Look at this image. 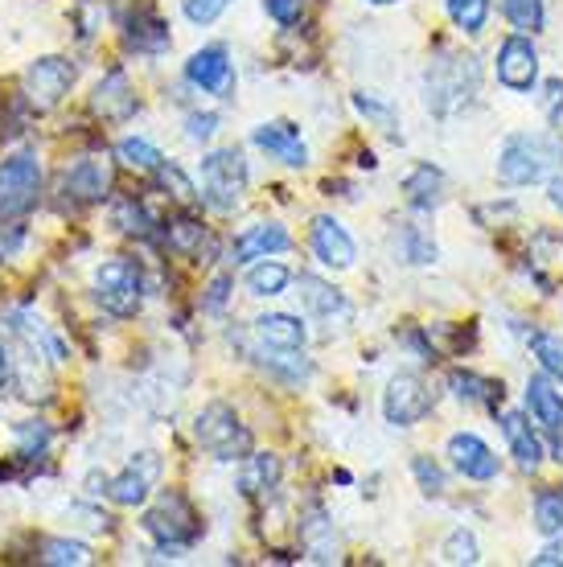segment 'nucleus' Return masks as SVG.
Returning a JSON list of instances; mask_svg holds the SVG:
<instances>
[{"instance_id":"nucleus-34","label":"nucleus","mask_w":563,"mask_h":567,"mask_svg":"<svg viewBox=\"0 0 563 567\" xmlns=\"http://www.w3.org/2000/svg\"><path fill=\"white\" fill-rule=\"evenodd\" d=\"M531 354L539 358V367L547 370V374H555V379H563V333H535L531 338Z\"/></svg>"},{"instance_id":"nucleus-16","label":"nucleus","mask_w":563,"mask_h":567,"mask_svg":"<svg viewBox=\"0 0 563 567\" xmlns=\"http://www.w3.org/2000/svg\"><path fill=\"white\" fill-rule=\"evenodd\" d=\"M136 91H132V83H127L124 71H108L103 79H99L95 95H91V112L99 115V120H112V124H120V120H127V115H136Z\"/></svg>"},{"instance_id":"nucleus-51","label":"nucleus","mask_w":563,"mask_h":567,"mask_svg":"<svg viewBox=\"0 0 563 567\" xmlns=\"http://www.w3.org/2000/svg\"><path fill=\"white\" fill-rule=\"evenodd\" d=\"M370 4H395V0H370Z\"/></svg>"},{"instance_id":"nucleus-19","label":"nucleus","mask_w":563,"mask_h":567,"mask_svg":"<svg viewBox=\"0 0 563 567\" xmlns=\"http://www.w3.org/2000/svg\"><path fill=\"white\" fill-rule=\"evenodd\" d=\"M526 408L535 415V424H543L551 436H560L563 432V391H555L547 374H535L531 383H526Z\"/></svg>"},{"instance_id":"nucleus-45","label":"nucleus","mask_w":563,"mask_h":567,"mask_svg":"<svg viewBox=\"0 0 563 567\" xmlns=\"http://www.w3.org/2000/svg\"><path fill=\"white\" fill-rule=\"evenodd\" d=\"M543 112H547V120H560V112H563V83H560V79H551V83H547Z\"/></svg>"},{"instance_id":"nucleus-15","label":"nucleus","mask_w":563,"mask_h":567,"mask_svg":"<svg viewBox=\"0 0 563 567\" xmlns=\"http://www.w3.org/2000/svg\"><path fill=\"white\" fill-rule=\"evenodd\" d=\"M449 456H452V468L465 473L469 482H490V477H498V456H493L490 444L481 436H473V432H457V436L449 440Z\"/></svg>"},{"instance_id":"nucleus-23","label":"nucleus","mask_w":563,"mask_h":567,"mask_svg":"<svg viewBox=\"0 0 563 567\" xmlns=\"http://www.w3.org/2000/svg\"><path fill=\"white\" fill-rule=\"evenodd\" d=\"M449 386L457 391L461 403H473V408H490V412H498V403H502V383L481 379V374H473V370H452Z\"/></svg>"},{"instance_id":"nucleus-6","label":"nucleus","mask_w":563,"mask_h":567,"mask_svg":"<svg viewBox=\"0 0 563 567\" xmlns=\"http://www.w3.org/2000/svg\"><path fill=\"white\" fill-rule=\"evenodd\" d=\"M247 189V161L239 148H218L202 161V202L218 214H231Z\"/></svg>"},{"instance_id":"nucleus-26","label":"nucleus","mask_w":563,"mask_h":567,"mask_svg":"<svg viewBox=\"0 0 563 567\" xmlns=\"http://www.w3.org/2000/svg\"><path fill=\"white\" fill-rule=\"evenodd\" d=\"M403 194H408V202L416 210H432L440 202V194H444V173L432 169V165H420V169L403 182Z\"/></svg>"},{"instance_id":"nucleus-5","label":"nucleus","mask_w":563,"mask_h":567,"mask_svg":"<svg viewBox=\"0 0 563 567\" xmlns=\"http://www.w3.org/2000/svg\"><path fill=\"white\" fill-rule=\"evenodd\" d=\"M144 530L153 535L161 547H190L202 539V518H197L194 502L177 489H165L156 497L149 514H144Z\"/></svg>"},{"instance_id":"nucleus-47","label":"nucleus","mask_w":563,"mask_h":567,"mask_svg":"<svg viewBox=\"0 0 563 567\" xmlns=\"http://www.w3.org/2000/svg\"><path fill=\"white\" fill-rule=\"evenodd\" d=\"M535 564H539V567H547V564H563V551H560V547H551V551L535 555Z\"/></svg>"},{"instance_id":"nucleus-40","label":"nucleus","mask_w":563,"mask_h":567,"mask_svg":"<svg viewBox=\"0 0 563 567\" xmlns=\"http://www.w3.org/2000/svg\"><path fill=\"white\" fill-rule=\"evenodd\" d=\"M182 9L194 25H211V21H218V17L231 9V0H185Z\"/></svg>"},{"instance_id":"nucleus-33","label":"nucleus","mask_w":563,"mask_h":567,"mask_svg":"<svg viewBox=\"0 0 563 567\" xmlns=\"http://www.w3.org/2000/svg\"><path fill=\"white\" fill-rule=\"evenodd\" d=\"M502 13L510 17V25L522 33H539L547 13H543V0H502Z\"/></svg>"},{"instance_id":"nucleus-44","label":"nucleus","mask_w":563,"mask_h":567,"mask_svg":"<svg viewBox=\"0 0 563 567\" xmlns=\"http://www.w3.org/2000/svg\"><path fill=\"white\" fill-rule=\"evenodd\" d=\"M354 107H358L362 115H370V120H379V124H387V128H391V112H387L382 103L370 100V95H354Z\"/></svg>"},{"instance_id":"nucleus-1","label":"nucleus","mask_w":563,"mask_h":567,"mask_svg":"<svg viewBox=\"0 0 563 567\" xmlns=\"http://www.w3.org/2000/svg\"><path fill=\"white\" fill-rule=\"evenodd\" d=\"M563 165V141L555 132H531V136H510L498 161V177L506 185H535L547 182Z\"/></svg>"},{"instance_id":"nucleus-2","label":"nucleus","mask_w":563,"mask_h":567,"mask_svg":"<svg viewBox=\"0 0 563 567\" xmlns=\"http://www.w3.org/2000/svg\"><path fill=\"white\" fill-rule=\"evenodd\" d=\"M428 107L437 115H452L478 95V62L461 54H440L428 66Z\"/></svg>"},{"instance_id":"nucleus-22","label":"nucleus","mask_w":563,"mask_h":567,"mask_svg":"<svg viewBox=\"0 0 563 567\" xmlns=\"http://www.w3.org/2000/svg\"><path fill=\"white\" fill-rule=\"evenodd\" d=\"M502 432H506V444H510V453L519 456V465L522 468H539V461H543V444H539V436L531 432L526 415L506 412V415H502Z\"/></svg>"},{"instance_id":"nucleus-41","label":"nucleus","mask_w":563,"mask_h":567,"mask_svg":"<svg viewBox=\"0 0 563 567\" xmlns=\"http://www.w3.org/2000/svg\"><path fill=\"white\" fill-rule=\"evenodd\" d=\"M264 9H268L272 21H280V25H296L300 13H305V0H264Z\"/></svg>"},{"instance_id":"nucleus-3","label":"nucleus","mask_w":563,"mask_h":567,"mask_svg":"<svg viewBox=\"0 0 563 567\" xmlns=\"http://www.w3.org/2000/svg\"><path fill=\"white\" fill-rule=\"evenodd\" d=\"M95 300L112 317H136L144 300V271L136 259L115 256L95 268Z\"/></svg>"},{"instance_id":"nucleus-20","label":"nucleus","mask_w":563,"mask_h":567,"mask_svg":"<svg viewBox=\"0 0 563 567\" xmlns=\"http://www.w3.org/2000/svg\"><path fill=\"white\" fill-rule=\"evenodd\" d=\"M293 247V239H288V230L276 227V223H259V227H247L235 239V259H268L276 256V251H288Z\"/></svg>"},{"instance_id":"nucleus-13","label":"nucleus","mask_w":563,"mask_h":567,"mask_svg":"<svg viewBox=\"0 0 563 567\" xmlns=\"http://www.w3.org/2000/svg\"><path fill=\"white\" fill-rule=\"evenodd\" d=\"M498 79H502V86H510V91H531V86H535L539 54L526 33H514V38L502 42V50H498Z\"/></svg>"},{"instance_id":"nucleus-42","label":"nucleus","mask_w":563,"mask_h":567,"mask_svg":"<svg viewBox=\"0 0 563 567\" xmlns=\"http://www.w3.org/2000/svg\"><path fill=\"white\" fill-rule=\"evenodd\" d=\"M416 477H420L423 494H440V489H444V473H440V465L428 461V456H416Z\"/></svg>"},{"instance_id":"nucleus-24","label":"nucleus","mask_w":563,"mask_h":567,"mask_svg":"<svg viewBox=\"0 0 563 567\" xmlns=\"http://www.w3.org/2000/svg\"><path fill=\"white\" fill-rule=\"evenodd\" d=\"M300 297H305V305H309L317 317H325V321H334V317H350L346 297H341L334 284L317 280V276H300Z\"/></svg>"},{"instance_id":"nucleus-14","label":"nucleus","mask_w":563,"mask_h":567,"mask_svg":"<svg viewBox=\"0 0 563 567\" xmlns=\"http://www.w3.org/2000/svg\"><path fill=\"white\" fill-rule=\"evenodd\" d=\"M313 256L321 259L325 268H354V259H358V247H354V239L346 235V227H341L338 218H329V214H321V218H313Z\"/></svg>"},{"instance_id":"nucleus-32","label":"nucleus","mask_w":563,"mask_h":567,"mask_svg":"<svg viewBox=\"0 0 563 567\" xmlns=\"http://www.w3.org/2000/svg\"><path fill=\"white\" fill-rule=\"evenodd\" d=\"M449 4L452 25L461 33H481L485 29V17H490V0H444Z\"/></svg>"},{"instance_id":"nucleus-38","label":"nucleus","mask_w":563,"mask_h":567,"mask_svg":"<svg viewBox=\"0 0 563 567\" xmlns=\"http://www.w3.org/2000/svg\"><path fill=\"white\" fill-rule=\"evenodd\" d=\"M45 444H50V427L38 424V420H29V424L17 427V456H25V461H33V456L45 453Z\"/></svg>"},{"instance_id":"nucleus-21","label":"nucleus","mask_w":563,"mask_h":567,"mask_svg":"<svg viewBox=\"0 0 563 567\" xmlns=\"http://www.w3.org/2000/svg\"><path fill=\"white\" fill-rule=\"evenodd\" d=\"M255 338L272 346V350H300L305 346V326H300V317L293 312H264L259 321H255Z\"/></svg>"},{"instance_id":"nucleus-12","label":"nucleus","mask_w":563,"mask_h":567,"mask_svg":"<svg viewBox=\"0 0 563 567\" xmlns=\"http://www.w3.org/2000/svg\"><path fill=\"white\" fill-rule=\"evenodd\" d=\"M112 189V161L108 156H83L62 173V194L71 202H103Z\"/></svg>"},{"instance_id":"nucleus-43","label":"nucleus","mask_w":563,"mask_h":567,"mask_svg":"<svg viewBox=\"0 0 563 567\" xmlns=\"http://www.w3.org/2000/svg\"><path fill=\"white\" fill-rule=\"evenodd\" d=\"M214 132H218V115H214V112H194V115H190V128H185V136H190V141L206 144Z\"/></svg>"},{"instance_id":"nucleus-49","label":"nucleus","mask_w":563,"mask_h":567,"mask_svg":"<svg viewBox=\"0 0 563 567\" xmlns=\"http://www.w3.org/2000/svg\"><path fill=\"white\" fill-rule=\"evenodd\" d=\"M551 456L563 465V432H560V436H551Z\"/></svg>"},{"instance_id":"nucleus-18","label":"nucleus","mask_w":563,"mask_h":567,"mask_svg":"<svg viewBox=\"0 0 563 567\" xmlns=\"http://www.w3.org/2000/svg\"><path fill=\"white\" fill-rule=\"evenodd\" d=\"M170 42H173L170 25L156 13H149V9H136V13L124 21V45L136 50V54H165Z\"/></svg>"},{"instance_id":"nucleus-17","label":"nucleus","mask_w":563,"mask_h":567,"mask_svg":"<svg viewBox=\"0 0 563 567\" xmlns=\"http://www.w3.org/2000/svg\"><path fill=\"white\" fill-rule=\"evenodd\" d=\"M252 141L259 144L264 153L276 156V161L293 165V169H305V165H309V148H305V141H300V128H296V124H288V120L259 124Z\"/></svg>"},{"instance_id":"nucleus-27","label":"nucleus","mask_w":563,"mask_h":567,"mask_svg":"<svg viewBox=\"0 0 563 567\" xmlns=\"http://www.w3.org/2000/svg\"><path fill=\"white\" fill-rule=\"evenodd\" d=\"M300 547H305V555H309L313 564H329V559H334L338 543H334V535H329L321 511H313L309 523H300Z\"/></svg>"},{"instance_id":"nucleus-37","label":"nucleus","mask_w":563,"mask_h":567,"mask_svg":"<svg viewBox=\"0 0 563 567\" xmlns=\"http://www.w3.org/2000/svg\"><path fill=\"white\" fill-rule=\"evenodd\" d=\"M153 177H156L161 185H165V189H170V194H173L177 202H182V206H194V202L202 198V194L194 189V182H190V177H185V173L177 169V165H170V161H165V165H161V169H156Z\"/></svg>"},{"instance_id":"nucleus-46","label":"nucleus","mask_w":563,"mask_h":567,"mask_svg":"<svg viewBox=\"0 0 563 567\" xmlns=\"http://www.w3.org/2000/svg\"><path fill=\"white\" fill-rule=\"evenodd\" d=\"M226 288H231V276H218L211 284V297H206V309H223L226 305Z\"/></svg>"},{"instance_id":"nucleus-4","label":"nucleus","mask_w":563,"mask_h":567,"mask_svg":"<svg viewBox=\"0 0 563 567\" xmlns=\"http://www.w3.org/2000/svg\"><path fill=\"white\" fill-rule=\"evenodd\" d=\"M42 194V165L33 153H9L0 161V223L25 218Z\"/></svg>"},{"instance_id":"nucleus-31","label":"nucleus","mask_w":563,"mask_h":567,"mask_svg":"<svg viewBox=\"0 0 563 567\" xmlns=\"http://www.w3.org/2000/svg\"><path fill=\"white\" fill-rule=\"evenodd\" d=\"M165 235H170L173 251H182V256H202V243H206L202 223H194V218H173L170 227H165Z\"/></svg>"},{"instance_id":"nucleus-39","label":"nucleus","mask_w":563,"mask_h":567,"mask_svg":"<svg viewBox=\"0 0 563 567\" xmlns=\"http://www.w3.org/2000/svg\"><path fill=\"white\" fill-rule=\"evenodd\" d=\"M444 559L449 564H478V539L469 535V530H452L449 543H444Z\"/></svg>"},{"instance_id":"nucleus-7","label":"nucleus","mask_w":563,"mask_h":567,"mask_svg":"<svg viewBox=\"0 0 563 567\" xmlns=\"http://www.w3.org/2000/svg\"><path fill=\"white\" fill-rule=\"evenodd\" d=\"M194 436H197V444L211 456H218V461H243V456L252 453V432L243 427L235 408H226V403L202 408V415H197V424H194Z\"/></svg>"},{"instance_id":"nucleus-25","label":"nucleus","mask_w":563,"mask_h":567,"mask_svg":"<svg viewBox=\"0 0 563 567\" xmlns=\"http://www.w3.org/2000/svg\"><path fill=\"white\" fill-rule=\"evenodd\" d=\"M280 482V461L272 453H247L243 456V494L264 497Z\"/></svg>"},{"instance_id":"nucleus-9","label":"nucleus","mask_w":563,"mask_h":567,"mask_svg":"<svg viewBox=\"0 0 563 567\" xmlns=\"http://www.w3.org/2000/svg\"><path fill=\"white\" fill-rule=\"evenodd\" d=\"M428 412H432V391H428V383H423L420 374H411V370L395 374L391 383H387V391H382V415H387V424L411 427L420 424Z\"/></svg>"},{"instance_id":"nucleus-30","label":"nucleus","mask_w":563,"mask_h":567,"mask_svg":"<svg viewBox=\"0 0 563 567\" xmlns=\"http://www.w3.org/2000/svg\"><path fill=\"white\" fill-rule=\"evenodd\" d=\"M293 280V271L284 268V264H255L247 271V288H252V297H280L284 288Z\"/></svg>"},{"instance_id":"nucleus-48","label":"nucleus","mask_w":563,"mask_h":567,"mask_svg":"<svg viewBox=\"0 0 563 567\" xmlns=\"http://www.w3.org/2000/svg\"><path fill=\"white\" fill-rule=\"evenodd\" d=\"M547 194H551V202H555V206L563 210V182H551V185H547Z\"/></svg>"},{"instance_id":"nucleus-8","label":"nucleus","mask_w":563,"mask_h":567,"mask_svg":"<svg viewBox=\"0 0 563 567\" xmlns=\"http://www.w3.org/2000/svg\"><path fill=\"white\" fill-rule=\"evenodd\" d=\"M74 86V66L66 58H38V62H29V71L21 74V95L33 112H54L58 103L71 95Z\"/></svg>"},{"instance_id":"nucleus-36","label":"nucleus","mask_w":563,"mask_h":567,"mask_svg":"<svg viewBox=\"0 0 563 567\" xmlns=\"http://www.w3.org/2000/svg\"><path fill=\"white\" fill-rule=\"evenodd\" d=\"M115 223L127 230V235H141V239H156V223L149 218V210H144L141 202H120L115 206Z\"/></svg>"},{"instance_id":"nucleus-29","label":"nucleus","mask_w":563,"mask_h":567,"mask_svg":"<svg viewBox=\"0 0 563 567\" xmlns=\"http://www.w3.org/2000/svg\"><path fill=\"white\" fill-rule=\"evenodd\" d=\"M42 564L50 567H86L95 555H91V547L86 543H71V539H45L42 543V555H38Z\"/></svg>"},{"instance_id":"nucleus-28","label":"nucleus","mask_w":563,"mask_h":567,"mask_svg":"<svg viewBox=\"0 0 563 567\" xmlns=\"http://www.w3.org/2000/svg\"><path fill=\"white\" fill-rule=\"evenodd\" d=\"M115 156L124 161L127 169H136V173H156L161 165H165V156L156 153L149 141H141V136H127V141L115 144Z\"/></svg>"},{"instance_id":"nucleus-35","label":"nucleus","mask_w":563,"mask_h":567,"mask_svg":"<svg viewBox=\"0 0 563 567\" xmlns=\"http://www.w3.org/2000/svg\"><path fill=\"white\" fill-rule=\"evenodd\" d=\"M535 523L543 535H563V494L560 489H547V494L535 497Z\"/></svg>"},{"instance_id":"nucleus-50","label":"nucleus","mask_w":563,"mask_h":567,"mask_svg":"<svg viewBox=\"0 0 563 567\" xmlns=\"http://www.w3.org/2000/svg\"><path fill=\"white\" fill-rule=\"evenodd\" d=\"M9 383V358H4V346H0V386Z\"/></svg>"},{"instance_id":"nucleus-10","label":"nucleus","mask_w":563,"mask_h":567,"mask_svg":"<svg viewBox=\"0 0 563 567\" xmlns=\"http://www.w3.org/2000/svg\"><path fill=\"white\" fill-rule=\"evenodd\" d=\"M156 477H161V456L141 453L124 465V473H115L108 482V497L115 506H144V497L153 494Z\"/></svg>"},{"instance_id":"nucleus-11","label":"nucleus","mask_w":563,"mask_h":567,"mask_svg":"<svg viewBox=\"0 0 563 567\" xmlns=\"http://www.w3.org/2000/svg\"><path fill=\"white\" fill-rule=\"evenodd\" d=\"M185 79L202 91H211L218 100H231V91H235V66H231V54H226V45H206V50H197L190 54L185 62Z\"/></svg>"}]
</instances>
